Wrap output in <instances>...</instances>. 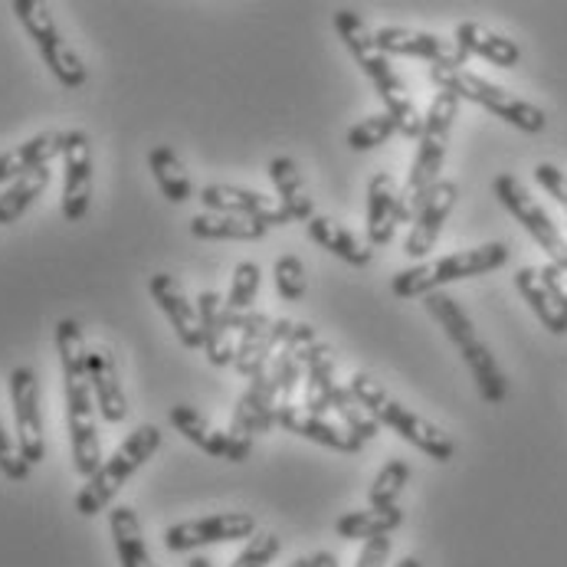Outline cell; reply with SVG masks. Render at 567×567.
<instances>
[{
	"mask_svg": "<svg viewBox=\"0 0 567 567\" xmlns=\"http://www.w3.org/2000/svg\"><path fill=\"white\" fill-rule=\"evenodd\" d=\"M200 204L207 214H234V217H249L262 227H286L292 224L289 210L279 204V197H266L259 190L237 187V184H207L200 190Z\"/></svg>",
	"mask_w": 567,
	"mask_h": 567,
	"instance_id": "obj_17",
	"label": "cell"
},
{
	"mask_svg": "<svg viewBox=\"0 0 567 567\" xmlns=\"http://www.w3.org/2000/svg\"><path fill=\"white\" fill-rule=\"evenodd\" d=\"M269 374H272V381H276L279 404H292V394H296V388H299L306 368H302V361H299V351H296L289 341H286V344L276 351V358L269 361Z\"/></svg>",
	"mask_w": 567,
	"mask_h": 567,
	"instance_id": "obj_40",
	"label": "cell"
},
{
	"mask_svg": "<svg viewBox=\"0 0 567 567\" xmlns=\"http://www.w3.org/2000/svg\"><path fill=\"white\" fill-rule=\"evenodd\" d=\"M10 10L17 13V20L23 23L27 37L33 40V47L40 50L43 63L50 66V73L60 80V85L66 89H82L85 85V63L82 56L70 47V40L63 37V30L56 27L53 13L47 3L40 0H13Z\"/></svg>",
	"mask_w": 567,
	"mask_h": 567,
	"instance_id": "obj_9",
	"label": "cell"
},
{
	"mask_svg": "<svg viewBox=\"0 0 567 567\" xmlns=\"http://www.w3.org/2000/svg\"><path fill=\"white\" fill-rule=\"evenodd\" d=\"M197 316H200V328H204V351L207 361L214 368H230L237 344H234V322L227 312V299L214 289H204L197 296Z\"/></svg>",
	"mask_w": 567,
	"mask_h": 567,
	"instance_id": "obj_22",
	"label": "cell"
},
{
	"mask_svg": "<svg viewBox=\"0 0 567 567\" xmlns=\"http://www.w3.org/2000/svg\"><path fill=\"white\" fill-rule=\"evenodd\" d=\"M187 567H217V565H214L210 558H190V561H187Z\"/></svg>",
	"mask_w": 567,
	"mask_h": 567,
	"instance_id": "obj_49",
	"label": "cell"
},
{
	"mask_svg": "<svg viewBox=\"0 0 567 567\" xmlns=\"http://www.w3.org/2000/svg\"><path fill=\"white\" fill-rule=\"evenodd\" d=\"M162 450V430L155 423H142L128 433V440L99 466V473L92 480H85V486L76 495V512L92 518L99 512H105L122 486Z\"/></svg>",
	"mask_w": 567,
	"mask_h": 567,
	"instance_id": "obj_7",
	"label": "cell"
},
{
	"mask_svg": "<svg viewBox=\"0 0 567 567\" xmlns=\"http://www.w3.org/2000/svg\"><path fill=\"white\" fill-rule=\"evenodd\" d=\"M276 406H279V391H276V381L269 374V368L262 374H256L249 381V388L244 391V398L234 406V416H230V463H246L249 453H252V440L256 433H269L276 426Z\"/></svg>",
	"mask_w": 567,
	"mask_h": 567,
	"instance_id": "obj_11",
	"label": "cell"
},
{
	"mask_svg": "<svg viewBox=\"0 0 567 567\" xmlns=\"http://www.w3.org/2000/svg\"><path fill=\"white\" fill-rule=\"evenodd\" d=\"M309 567H338V561L331 551H316V555H309Z\"/></svg>",
	"mask_w": 567,
	"mask_h": 567,
	"instance_id": "obj_47",
	"label": "cell"
},
{
	"mask_svg": "<svg viewBox=\"0 0 567 567\" xmlns=\"http://www.w3.org/2000/svg\"><path fill=\"white\" fill-rule=\"evenodd\" d=\"M292 319H269L266 312H249L237 331V354H234V371L244 374L246 381H252L256 374H262L269 368V361L276 358V351L292 338L296 331Z\"/></svg>",
	"mask_w": 567,
	"mask_h": 567,
	"instance_id": "obj_14",
	"label": "cell"
},
{
	"mask_svg": "<svg viewBox=\"0 0 567 567\" xmlns=\"http://www.w3.org/2000/svg\"><path fill=\"white\" fill-rule=\"evenodd\" d=\"M423 309L430 312V319L443 328V334L456 344L463 364L470 368L473 381H476V391L486 404H502L508 398V378L505 371L498 368L492 348L480 338L476 324L470 319V312L450 296V292H430L423 296Z\"/></svg>",
	"mask_w": 567,
	"mask_h": 567,
	"instance_id": "obj_3",
	"label": "cell"
},
{
	"mask_svg": "<svg viewBox=\"0 0 567 567\" xmlns=\"http://www.w3.org/2000/svg\"><path fill=\"white\" fill-rule=\"evenodd\" d=\"M10 404H13V423H17V446L30 466L43 463L47 440H43V410H40V381L30 364H17L10 371Z\"/></svg>",
	"mask_w": 567,
	"mask_h": 567,
	"instance_id": "obj_15",
	"label": "cell"
},
{
	"mask_svg": "<svg viewBox=\"0 0 567 567\" xmlns=\"http://www.w3.org/2000/svg\"><path fill=\"white\" fill-rule=\"evenodd\" d=\"M404 525V512L401 505L394 508H361V512H348L334 522V535L344 542H371V538H384L394 535Z\"/></svg>",
	"mask_w": 567,
	"mask_h": 567,
	"instance_id": "obj_30",
	"label": "cell"
},
{
	"mask_svg": "<svg viewBox=\"0 0 567 567\" xmlns=\"http://www.w3.org/2000/svg\"><path fill=\"white\" fill-rule=\"evenodd\" d=\"M456 200H460L456 181H446V177H443V181H436V184L426 190L423 204L416 207V214H413V220H410V234H406L404 252L410 259H426V256L436 249V240H440V234H443V227H446V220H450Z\"/></svg>",
	"mask_w": 567,
	"mask_h": 567,
	"instance_id": "obj_18",
	"label": "cell"
},
{
	"mask_svg": "<svg viewBox=\"0 0 567 567\" xmlns=\"http://www.w3.org/2000/svg\"><path fill=\"white\" fill-rule=\"evenodd\" d=\"M30 470H33V466L23 460L17 440L7 433V423H3V416H0V473H3V480H10V483H27V480H30Z\"/></svg>",
	"mask_w": 567,
	"mask_h": 567,
	"instance_id": "obj_43",
	"label": "cell"
},
{
	"mask_svg": "<svg viewBox=\"0 0 567 567\" xmlns=\"http://www.w3.org/2000/svg\"><path fill=\"white\" fill-rule=\"evenodd\" d=\"M348 388H351V394H354L361 404L378 416L381 426H391L401 440H406L410 446H416L420 453H426L433 463H450V460L456 456V443H453V436H450L443 426H436L433 420L420 416L416 410H410V406L401 404L398 398H391V394L384 391V384L374 381L371 374L358 371V374L351 378Z\"/></svg>",
	"mask_w": 567,
	"mask_h": 567,
	"instance_id": "obj_5",
	"label": "cell"
},
{
	"mask_svg": "<svg viewBox=\"0 0 567 567\" xmlns=\"http://www.w3.org/2000/svg\"><path fill=\"white\" fill-rule=\"evenodd\" d=\"M515 289L522 292V299L532 306V312L538 316V322L545 324L551 334H567V316L558 309V302H555L551 289L545 286L542 269H535V266H522V269L515 272Z\"/></svg>",
	"mask_w": 567,
	"mask_h": 567,
	"instance_id": "obj_32",
	"label": "cell"
},
{
	"mask_svg": "<svg viewBox=\"0 0 567 567\" xmlns=\"http://www.w3.org/2000/svg\"><path fill=\"white\" fill-rule=\"evenodd\" d=\"M542 279H545V286L551 289V296H555L558 309L567 316V269L555 266V262H548V266H542Z\"/></svg>",
	"mask_w": 567,
	"mask_h": 567,
	"instance_id": "obj_46",
	"label": "cell"
},
{
	"mask_svg": "<svg viewBox=\"0 0 567 567\" xmlns=\"http://www.w3.org/2000/svg\"><path fill=\"white\" fill-rule=\"evenodd\" d=\"M492 190L498 204L532 234V240L548 252V262L567 269V237L558 230V224L548 217V210L532 197V190L515 174H498L492 181Z\"/></svg>",
	"mask_w": 567,
	"mask_h": 567,
	"instance_id": "obj_10",
	"label": "cell"
},
{
	"mask_svg": "<svg viewBox=\"0 0 567 567\" xmlns=\"http://www.w3.org/2000/svg\"><path fill=\"white\" fill-rule=\"evenodd\" d=\"M378 47L388 56H416L426 60L440 70H466V53L456 47V40H446L430 30H413V27H378L374 30Z\"/></svg>",
	"mask_w": 567,
	"mask_h": 567,
	"instance_id": "obj_16",
	"label": "cell"
},
{
	"mask_svg": "<svg viewBox=\"0 0 567 567\" xmlns=\"http://www.w3.org/2000/svg\"><path fill=\"white\" fill-rule=\"evenodd\" d=\"M148 292L158 302V309L167 316L177 341L184 348H204V328H200V316H197V302L187 299L184 286L171 272H155L148 279Z\"/></svg>",
	"mask_w": 567,
	"mask_h": 567,
	"instance_id": "obj_20",
	"label": "cell"
},
{
	"mask_svg": "<svg viewBox=\"0 0 567 567\" xmlns=\"http://www.w3.org/2000/svg\"><path fill=\"white\" fill-rule=\"evenodd\" d=\"M148 167L155 174V184L162 187V194L171 200V204H184L194 197V184H190V174L184 162L174 155V148L167 145H158L148 152Z\"/></svg>",
	"mask_w": 567,
	"mask_h": 567,
	"instance_id": "obj_34",
	"label": "cell"
},
{
	"mask_svg": "<svg viewBox=\"0 0 567 567\" xmlns=\"http://www.w3.org/2000/svg\"><path fill=\"white\" fill-rule=\"evenodd\" d=\"M109 532H112V545L118 555L122 567H155L145 535H142V518L132 505H115L109 512Z\"/></svg>",
	"mask_w": 567,
	"mask_h": 567,
	"instance_id": "obj_28",
	"label": "cell"
},
{
	"mask_svg": "<svg viewBox=\"0 0 567 567\" xmlns=\"http://www.w3.org/2000/svg\"><path fill=\"white\" fill-rule=\"evenodd\" d=\"M334 30H338V37L344 40L348 53L354 56L358 70L374 82V89H378V95H381V102H384V112L398 122V132H401L404 138H420V132H423V115L416 112V105H413V99H410V92H406V82L401 80V73L394 70L391 56L378 47L374 30L364 23V17H361L358 10L341 7V10L334 13Z\"/></svg>",
	"mask_w": 567,
	"mask_h": 567,
	"instance_id": "obj_2",
	"label": "cell"
},
{
	"mask_svg": "<svg viewBox=\"0 0 567 567\" xmlns=\"http://www.w3.org/2000/svg\"><path fill=\"white\" fill-rule=\"evenodd\" d=\"M269 177H272L276 197H279V204L289 210V217L299 220V224H309V220L316 217V204H312V190H309L306 174L299 171L296 158L276 155V158L269 162Z\"/></svg>",
	"mask_w": 567,
	"mask_h": 567,
	"instance_id": "obj_27",
	"label": "cell"
},
{
	"mask_svg": "<svg viewBox=\"0 0 567 567\" xmlns=\"http://www.w3.org/2000/svg\"><path fill=\"white\" fill-rule=\"evenodd\" d=\"M269 227L249 220V217H234V214H197L190 220V234L197 240H240V244H252L262 240Z\"/></svg>",
	"mask_w": 567,
	"mask_h": 567,
	"instance_id": "obj_33",
	"label": "cell"
},
{
	"mask_svg": "<svg viewBox=\"0 0 567 567\" xmlns=\"http://www.w3.org/2000/svg\"><path fill=\"white\" fill-rule=\"evenodd\" d=\"M167 420H171V426L184 436V440H190L197 450H204L207 456H217V460H227L230 456V436H227V430H217L197 406L190 404H174L171 406V413H167Z\"/></svg>",
	"mask_w": 567,
	"mask_h": 567,
	"instance_id": "obj_29",
	"label": "cell"
},
{
	"mask_svg": "<svg viewBox=\"0 0 567 567\" xmlns=\"http://www.w3.org/2000/svg\"><path fill=\"white\" fill-rule=\"evenodd\" d=\"M508 262V246L505 244H483L473 249H460L440 259H426L416 262L410 269H401L398 276H391V292L398 299H423L430 292H440L450 282H463V279H476L495 272Z\"/></svg>",
	"mask_w": 567,
	"mask_h": 567,
	"instance_id": "obj_6",
	"label": "cell"
},
{
	"mask_svg": "<svg viewBox=\"0 0 567 567\" xmlns=\"http://www.w3.org/2000/svg\"><path fill=\"white\" fill-rule=\"evenodd\" d=\"M401 224V187L391 171H378L368 181V244L388 246Z\"/></svg>",
	"mask_w": 567,
	"mask_h": 567,
	"instance_id": "obj_23",
	"label": "cell"
},
{
	"mask_svg": "<svg viewBox=\"0 0 567 567\" xmlns=\"http://www.w3.org/2000/svg\"><path fill=\"white\" fill-rule=\"evenodd\" d=\"M391 551H394V542L388 535L384 538H371V542H364V548H361L354 567H388Z\"/></svg>",
	"mask_w": 567,
	"mask_h": 567,
	"instance_id": "obj_45",
	"label": "cell"
},
{
	"mask_svg": "<svg viewBox=\"0 0 567 567\" xmlns=\"http://www.w3.org/2000/svg\"><path fill=\"white\" fill-rule=\"evenodd\" d=\"M92 204V145L82 128L66 132L63 145V200L60 210L70 224H80Z\"/></svg>",
	"mask_w": 567,
	"mask_h": 567,
	"instance_id": "obj_19",
	"label": "cell"
},
{
	"mask_svg": "<svg viewBox=\"0 0 567 567\" xmlns=\"http://www.w3.org/2000/svg\"><path fill=\"white\" fill-rule=\"evenodd\" d=\"M47 187H50V167H37V171L17 177L13 184H7V190L0 194V227L17 224Z\"/></svg>",
	"mask_w": 567,
	"mask_h": 567,
	"instance_id": "obj_35",
	"label": "cell"
},
{
	"mask_svg": "<svg viewBox=\"0 0 567 567\" xmlns=\"http://www.w3.org/2000/svg\"><path fill=\"white\" fill-rule=\"evenodd\" d=\"M89 384H92L95 410L102 413L105 423H122L128 416V398L118 381L115 354L105 344L89 348Z\"/></svg>",
	"mask_w": 567,
	"mask_h": 567,
	"instance_id": "obj_24",
	"label": "cell"
},
{
	"mask_svg": "<svg viewBox=\"0 0 567 567\" xmlns=\"http://www.w3.org/2000/svg\"><path fill=\"white\" fill-rule=\"evenodd\" d=\"M259 286H262V269L252 259L237 262L234 282H230V292H227V312H230V322H234L237 331H240L246 316L252 312V302L259 296Z\"/></svg>",
	"mask_w": 567,
	"mask_h": 567,
	"instance_id": "obj_36",
	"label": "cell"
},
{
	"mask_svg": "<svg viewBox=\"0 0 567 567\" xmlns=\"http://www.w3.org/2000/svg\"><path fill=\"white\" fill-rule=\"evenodd\" d=\"M63 145H66V132H40L33 138H27L23 145L10 148L0 155V184H13L17 177L37 171V167H50L53 158H63Z\"/></svg>",
	"mask_w": 567,
	"mask_h": 567,
	"instance_id": "obj_25",
	"label": "cell"
},
{
	"mask_svg": "<svg viewBox=\"0 0 567 567\" xmlns=\"http://www.w3.org/2000/svg\"><path fill=\"white\" fill-rule=\"evenodd\" d=\"M289 344L299 351V361H302V368H306V404L302 406H306L309 413L324 416V413L331 410V394H334V388H338V381H334L338 354H334V348H331L328 341L319 338V331L306 322L296 324Z\"/></svg>",
	"mask_w": 567,
	"mask_h": 567,
	"instance_id": "obj_13",
	"label": "cell"
},
{
	"mask_svg": "<svg viewBox=\"0 0 567 567\" xmlns=\"http://www.w3.org/2000/svg\"><path fill=\"white\" fill-rule=\"evenodd\" d=\"M276 423L286 426V433H296L302 440H312L324 450H334V453H361V440L354 433H348L341 423H331L319 413H309L306 406L299 404H279L276 406Z\"/></svg>",
	"mask_w": 567,
	"mask_h": 567,
	"instance_id": "obj_21",
	"label": "cell"
},
{
	"mask_svg": "<svg viewBox=\"0 0 567 567\" xmlns=\"http://www.w3.org/2000/svg\"><path fill=\"white\" fill-rule=\"evenodd\" d=\"M535 181L548 190V197H555V200L567 210V174L558 164H538V167H535Z\"/></svg>",
	"mask_w": 567,
	"mask_h": 567,
	"instance_id": "obj_44",
	"label": "cell"
},
{
	"mask_svg": "<svg viewBox=\"0 0 567 567\" xmlns=\"http://www.w3.org/2000/svg\"><path fill=\"white\" fill-rule=\"evenodd\" d=\"M56 351L63 368L66 388V423H70V446H73V470L82 480H92L102 466V443L95 426V401L89 384V344L82 338L76 319L56 322Z\"/></svg>",
	"mask_w": 567,
	"mask_h": 567,
	"instance_id": "obj_1",
	"label": "cell"
},
{
	"mask_svg": "<svg viewBox=\"0 0 567 567\" xmlns=\"http://www.w3.org/2000/svg\"><path fill=\"white\" fill-rule=\"evenodd\" d=\"M286 567H309V558H296L292 565H286Z\"/></svg>",
	"mask_w": 567,
	"mask_h": 567,
	"instance_id": "obj_50",
	"label": "cell"
},
{
	"mask_svg": "<svg viewBox=\"0 0 567 567\" xmlns=\"http://www.w3.org/2000/svg\"><path fill=\"white\" fill-rule=\"evenodd\" d=\"M460 115V99L453 92H436L426 115H423V132L416 138V155L410 164L404 187H401V224H410L416 207L423 204L426 190L443 181L440 171L446 162V148H450V135Z\"/></svg>",
	"mask_w": 567,
	"mask_h": 567,
	"instance_id": "obj_4",
	"label": "cell"
},
{
	"mask_svg": "<svg viewBox=\"0 0 567 567\" xmlns=\"http://www.w3.org/2000/svg\"><path fill=\"white\" fill-rule=\"evenodd\" d=\"M394 132H398V122H394L388 112L368 115V118H361L358 125L348 128V148H351V152H374V148H381Z\"/></svg>",
	"mask_w": 567,
	"mask_h": 567,
	"instance_id": "obj_39",
	"label": "cell"
},
{
	"mask_svg": "<svg viewBox=\"0 0 567 567\" xmlns=\"http://www.w3.org/2000/svg\"><path fill=\"white\" fill-rule=\"evenodd\" d=\"M453 40H456V47H460L466 56H480V60H486L492 66L515 70V66L522 63V50H518L515 40H508V37L488 30L483 23H476V20L460 23Z\"/></svg>",
	"mask_w": 567,
	"mask_h": 567,
	"instance_id": "obj_26",
	"label": "cell"
},
{
	"mask_svg": "<svg viewBox=\"0 0 567 567\" xmlns=\"http://www.w3.org/2000/svg\"><path fill=\"white\" fill-rule=\"evenodd\" d=\"M306 237L312 240V244H319L322 249H328L331 256H338V259H344L348 266H358V269H364V266H371V259H374V252L368 249V246L361 244L351 230H344V227H338L334 220H328V217H312L309 224H306Z\"/></svg>",
	"mask_w": 567,
	"mask_h": 567,
	"instance_id": "obj_31",
	"label": "cell"
},
{
	"mask_svg": "<svg viewBox=\"0 0 567 567\" xmlns=\"http://www.w3.org/2000/svg\"><path fill=\"white\" fill-rule=\"evenodd\" d=\"M331 410L338 413L341 426H344L348 433H354L361 443H364V440H374V436L381 433L378 416L351 394V388H341V384L334 388V394H331Z\"/></svg>",
	"mask_w": 567,
	"mask_h": 567,
	"instance_id": "obj_37",
	"label": "cell"
},
{
	"mask_svg": "<svg viewBox=\"0 0 567 567\" xmlns=\"http://www.w3.org/2000/svg\"><path fill=\"white\" fill-rule=\"evenodd\" d=\"M272 276H276V292L286 302H299L309 292V272L299 256H279Z\"/></svg>",
	"mask_w": 567,
	"mask_h": 567,
	"instance_id": "obj_41",
	"label": "cell"
},
{
	"mask_svg": "<svg viewBox=\"0 0 567 567\" xmlns=\"http://www.w3.org/2000/svg\"><path fill=\"white\" fill-rule=\"evenodd\" d=\"M259 532L256 518L249 512H220L204 518L177 522L164 532V548L171 555H187L207 545H230V542H249Z\"/></svg>",
	"mask_w": 567,
	"mask_h": 567,
	"instance_id": "obj_12",
	"label": "cell"
},
{
	"mask_svg": "<svg viewBox=\"0 0 567 567\" xmlns=\"http://www.w3.org/2000/svg\"><path fill=\"white\" fill-rule=\"evenodd\" d=\"M406 483H410V466H406L404 460L384 463L381 473H378L374 483H371V492H368L371 508H394Z\"/></svg>",
	"mask_w": 567,
	"mask_h": 567,
	"instance_id": "obj_38",
	"label": "cell"
},
{
	"mask_svg": "<svg viewBox=\"0 0 567 567\" xmlns=\"http://www.w3.org/2000/svg\"><path fill=\"white\" fill-rule=\"evenodd\" d=\"M430 80H433V85H436L440 92H453L460 102L470 99V102L483 105L486 112H492L495 118H502V122H508V125H515L518 132L538 135V132H545V125H548L545 109H538V105L528 102V99L512 95L508 89L483 80V76H476V73H470V70H440V66H430Z\"/></svg>",
	"mask_w": 567,
	"mask_h": 567,
	"instance_id": "obj_8",
	"label": "cell"
},
{
	"mask_svg": "<svg viewBox=\"0 0 567 567\" xmlns=\"http://www.w3.org/2000/svg\"><path fill=\"white\" fill-rule=\"evenodd\" d=\"M282 551V542L279 535L272 532H256L249 542L244 545V551L230 561V567H269Z\"/></svg>",
	"mask_w": 567,
	"mask_h": 567,
	"instance_id": "obj_42",
	"label": "cell"
},
{
	"mask_svg": "<svg viewBox=\"0 0 567 567\" xmlns=\"http://www.w3.org/2000/svg\"><path fill=\"white\" fill-rule=\"evenodd\" d=\"M394 567H423V561L410 555V558H401V561H398V565H394Z\"/></svg>",
	"mask_w": 567,
	"mask_h": 567,
	"instance_id": "obj_48",
	"label": "cell"
}]
</instances>
